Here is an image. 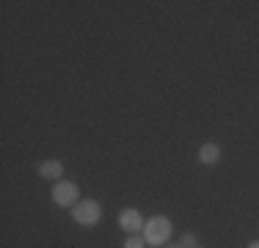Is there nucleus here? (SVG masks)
I'll list each match as a JSON object with an SVG mask.
<instances>
[{
    "label": "nucleus",
    "instance_id": "nucleus-1",
    "mask_svg": "<svg viewBox=\"0 0 259 248\" xmlns=\"http://www.w3.org/2000/svg\"><path fill=\"white\" fill-rule=\"evenodd\" d=\"M171 237V221L165 215H155L144 223V240L149 245H165Z\"/></svg>",
    "mask_w": 259,
    "mask_h": 248
},
{
    "label": "nucleus",
    "instance_id": "nucleus-2",
    "mask_svg": "<svg viewBox=\"0 0 259 248\" xmlns=\"http://www.w3.org/2000/svg\"><path fill=\"white\" fill-rule=\"evenodd\" d=\"M72 218H75V223H80V226H94V223L102 218V210L94 198H83V201H77L75 207H72Z\"/></svg>",
    "mask_w": 259,
    "mask_h": 248
},
{
    "label": "nucleus",
    "instance_id": "nucleus-3",
    "mask_svg": "<svg viewBox=\"0 0 259 248\" xmlns=\"http://www.w3.org/2000/svg\"><path fill=\"white\" fill-rule=\"evenodd\" d=\"M53 201L61 204V207H75L80 201V190L75 182H69V179H58V182L53 185Z\"/></svg>",
    "mask_w": 259,
    "mask_h": 248
},
{
    "label": "nucleus",
    "instance_id": "nucleus-4",
    "mask_svg": "<svg viewBox=\"0 0 259 248\" xmlns=\"http://www.w3.org/2000/svg\"><path fill=\"white\" fill-rule=\"evenodd\" d=\"M119 226L124 229L127 234H135L138 229H144V218H141L138 210H124V213L119 215Z\"/></svg>",
    "mask_w": 259,
    "mask_h": 248
},
{
    "label": "nucleus",
    "instance_id": "nucleus-5",
    "mask_svg": "<svg viewBox=\"0 0 259 248\" xmlns=\"http://www.w3.org/2000/svg\"><path fill=\"white\" fill-rule=\"evenodd\" d=\"M39 177L50 179V182L64 179V163H61V160H45V163L39 166Z\"/></svg>",
    "mask_w": 259,
    "mask_h": 248
},
{
    "label": "nucleus",
    "instance_id": "nucleus-6",
    "mask_svg": "<svg viewBox=\"0 0 259 248\" xmlns=\"http://www.w3.org/2000/svg\"><path fill=\"white\" fill-rule=\"evenodd\" d=\"M199 160L204 166H215L221 160V149H218V144H204L199 149Z\"/></svg>",
    "mask_w": 259,
    "mask_h": 248
},
{
    "label": "nucleus",
    "instance_id": "nucleus-7",
    "mask_svg": "<svg viewBox=\"0 0 259 248\" xmlns=\"http://www.w3.org/2000/svg\"><path fill=\"white\" fill-rule=\"evenodd\" d=\"M180 245L182 248H196V245H199V237H196L193 232H185L182 237H180Z\"/></svg>",
    "mask_w": 259,
    "mask_h": 248
},
{
    "label": "nucleus",
    "instance_id": "nucleus-8",
    "mask_svg": "<svg viewBox=\"0 0 259 248\" xmlns=\"http://www.w3.org/2000/svg\"><path fill=\"white\" fill-rule=\"evenodd\" d=\"M144 245H146V240H144V237H138V234H130L121 248H144Z\"/></svg>",
    "mask_w": 259,
    "mask_h": 248
},
{
    "label": "nucleus",
    "instance_id": "nucleus-9",
    "mask_svg": "<svg viewBox=\"0 0 259 248\" xmlns=\"http://www.w3.org/2000/svg\"><path fill=\"white\" fill-rule=\"evenodd\" d=\"M163 248H182V245H180V243H165Z\"/></svg>",
    "mask_w": 259,
    "mask_h": 248
},
{
    "label": "nucleus",
    "instance_id": "nucleus-10",
    "mask_svg": "<svg viewBox=\"0 0 259 248\" xmlns=\"http://www.w3.org/2000/svg\"><path fill=\"white\" fill-rule=\"evenodd\" d=\"M248 248H259V240H256V243H251V245H248Z\"/></svg>",
    "mask_w": 259,
    "mask_h": 248
},
{
    "label": "nucleus",
    "instance_id": "nucleus-11",
    "mask_svg": "<svg viewBox=\"0 0 259 248\" xmlns=\"http://www.w3.org/2000/svg\"><path fill=\"white\" fill-rule=\"evenodd\" d=\"M196 248H199V245H196Z\"/></svg>",
    "mask_w": 259,
    "mask_h": 248
}]
</instances>
